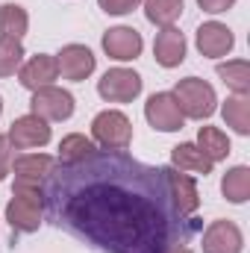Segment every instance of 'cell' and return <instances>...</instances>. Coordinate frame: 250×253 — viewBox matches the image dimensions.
Here are the masks:
<instances>
[{
	"mask_svg": "<svg viewBox=\"0 0 250 253\" xmlns=\"http://www.w3.org/2000/svg\"><path fill=\"white\" fill-rule=\"evenodd\" d=\"M50 209L77 236L106 253H165L186 242L183 215L171 203L162 168L141 165L124 150L91 153L47 177Z\"/></svg>",
	"mask_w": 250,
	"mask_h": 253,
	"instance_id": "1",
	"label": "cell"
},
{
	"mask_svg": "<svg viewBox=\"0 0 250 253\" xmlns=\"http://www.w3.org/2000/svg\"><path fill=\"white\" fill-rule=\"evenodd\" d=\"M44 215V189H12V200L6 203V221L18 233H36Z\"/></svg>",
	"mask_w": 250,
	"mask_h": 253,
	"instance_id": "2",
	"label": "cell"
},
{
	"mask_svg": "<svg viewBox=\"0 0 250 253\" xmlns=\"http://www.w3.org/2000/svg\"><path fill=\"white\" fill-rule=\"evenodd\" d=\"M174 97H177L183 115H186V118H194V121H203V118H209V115L218 109L215 88H212L206 80H200V77H186V80H180L177 88H174Z\"/></svg>",
	"mask_w": 250,
	"mask_h": 253,
	"instance_id": "3",
	"label": "cell"
},
{
	"mask_svg": "<svg viewBox=\"0 0 250 253\" xmlns=\"http://www.w3.org/2000/svg\"><path fill=\"white\" fill-rule=\"evenodd\" d=\"M91 138L103 150H126L132 141V121L118 109L97 112L91 121Z\"/></svg>",
	"mask_w": 250,
	"mask_h": 253,
	"instance_id": "4",
	"label": "cell"
},
{
	"mask_svg": "<svg viewBox=\"0 0 250 253\" xmlns=\"http://www.w3.org/2000/svg\"><path fill=\"white\" fill-rule=\"evenodd\" d=\"M30 112L39 115L42 121H68L74 115V94L65 91L59 85H44V88H36L33 91V100H30Z\"/></svg>",
	"mask_w": 250,
	"mask_h": 253,
	"instance_id": "5",
	"label": "cell"
},
{
	"mask_svg": "<svg viewBox=\"0 0 250 253\" xmlns=\"http://www.w3.org/2000/svg\"><path fill=\"white\" fill-rule=\"evenodd\" d=\"M144 118H147V124L153 126V129H159V132H177V129H183V121H186V115H183L174 91H156V94H150L147 103H144Z\"/></svg>",
	"mask_w": 250,
	"mask_h": 253,
	"instance_id": "6",
	"label": "cell"
},
{
	"mask_svg": "<svg viewBox=\"0 0 250 253\" xmlns=\"http://www.w3.org/2000/svg\"><path fill=\"white\" fill-rule=\"evenodd\" d=\"M97 94L109 103H129L141 94V77L129 68H112L97 80Z\"/></svg>",
	"mask_w": 250,
	"mask_h": 253,
	"instance_id": "7",
	"label": "cell"
},
{
	"mask_svg": "<svg viewBox=\"0 0 250 253\" xmlns=\"http://www.w3.org/2000/svg\"><path fill=\"white\" fill-rule=\"evenodd\" d=\"M12 171H15V186L12 189H44L47 177L56 171V159L47 156V153H24L12 162Z\"/></svg>",
	"mask_w": 250,
	"mask_h": 253,
	"instance_id": "8",
	"label": "cell"
},
{
	"mask_svg": "<svg viewBox=\"0 0 250 253\" xmlns=\"http://www.w3.org/2000/svg\"><path fill=\"white\" fill-rule=\"evenodd\" d=\"M9 144L18 147V150H33V147H44L50 141V124L42 121L39 115H21L15 118L9 126Z\"/></svg>",
	"mask_w": 250,
	"mask_h": 253,
	"instance_id": "9",
	"label": "cell"
},
{
	"mask_svg": "<svg viewBox=\"0 0 250 253\" xmlns=\"http://www.w3.org/2000/svg\"><path fill=\"white\" fill-rule=\"evenodd\" d=\"M194 44H197V50H200L203 56H209V59H221V56H227V53L233 50L236 36H233V30H230L227 24L206 21V24L197 27V33H194Z\"/></svg>",
	"mask_w": 250,
	"mask_h": 253,
	"instance_id": "10",
	"label": "cell"
},
{
	"mask_svg": "<svg viewBox=\"0 0 250 253\" xmlns=\"http://www.w3.org/2000/svg\"><path fill=\"white\" fill-rule=\"evenodd\" d=\"M245 248V236L239 230V224L218 218L203 230V253H242Z\"/></svg>",
	"mask_w": 250,
	"mask_h": 253,
	"instance_id": "11",
	"label": "cell"
},
{
	"mask_svg": "<svg viewBox=\"0 0 250 253\" xmlns=\"http://www.w3.org/2000/svg\"><path fill=\"white\" fill-rule=\"evenodd\" d=\"M141 47H144V39L132 27H112V30L103 33V50H106L109 59L132 62V59L141 56Z\"/></svg>",
	"mask_w": 250,
	"mask_h": 253,
	"instance_id": "12",
	"label": "cell"
},
{
	"mask_svg": "<svg viewBox=\"0 0 250 253\" xmlns=\"http://www.w3.org/2000/svg\"><path fill=\"white\" fill-rule=\"evenodd\" d=\"M56 65H59V74L71 83H83L85 77L94 74V53L85 47V44H65L62 50L56 53Z\"/></svg>",
	"mask_w": 250,
	"mask_h": 253,
	"instance_id": "13",
	"label": "cell"
},
{
	"mask_svg": "<svg viewBox=\"0 0 250 253\" xmlns=\"http://www.w3.org/2000/svg\"><path fill=\"white\" fill-rule=\"evenodd\" d=\"M162 174H165V183H168V191H171L174 209H177L183 218L194 215L197 206H200V194H197L194 180H191L188 174H183V171H177V168H162Z\"/></svg>",
	"mask_w": 250,
	"mask_h": 253,
	"instance_id": "14",
	"label": "cell"
},
{
	"mask_svg": "<svg viewBox=\"0 0 250 253\" xmlns=\"http://www.w3.org/2000/svg\"><path fill=\"white\" fill-rule=\"evenodd\" d=\"M59 77V65H56V56H47V53H39L33 59L18 68V80L24 88L36 91V88H44V85H53V80Z\"/></svg>",
	"mask_w": 250,
	"mask_h": 253,
	"instance_id": "15",
	"label": "cell"
},
{
	"mask_svg": "<svg viewBox=\"0 0 250 253\" xmlns=\"http://www.w3.org/2000/svg\"><path fill=\"white\" fill-rule=\"evenodd\" d=\"M153 56L162 68H177L186 62V36L174 27H165L153 42Z\"/></svg>",
	"mask_w": 250,
	"mask_h": 253,
	"instance_id": "16",
	"label": "cell"
},
{
	"mask_svg": "<svg viewBox=\"0 0 250 253\" xmlns=\"http://www.w3.org/2000/svg\"><path fill=\"white\" fill-rule=\"evenodd\" d=\"M30 15L18 3H3L0 6V42H21L27 36Z\"/></svg>",
	"mask_w": 250,
	"mask_h": 253,
	"instance_id": "17",
	"label": "cell"
},
{
	"mask_svg": "<svg viewBox=\"0 0 250 253\" xmlns=\"http://www.w3.org/2000/svg\"><path fill=\"white\" fill-rule=\"evenodd\" d=\"M171 162H174V168L177 171H191V174H212V159H206L203 156V150L197 147V144H191V141H183V144H177L174 150H171Z\"/></svg>",
	"mask_w": 250,
	"mask_h": 253,
	"instance_id": "18",
	"label": "cell"
},
{
	"mask_svg": "<svg viewBox=\"0 0 250 253\" xmlns=\"http://www.w3.org/2000/svg\"><path fill=\"white\" fill-rule=\"evenodd\" d=\"M221 115H224L227 126H233L239 135H248L250 132V97L248 94H233V97H227L224 106H221Z\"/></svg>",
	"mask_w": 250,
	"mask_h": 253,
	"instance_id": "19",
	"label": "cell"
},
{
	"mask_svg": "<svg viewBox=\"0 0 250 253\" xmlns=\"http://www.w3.org/2000/svg\"><path fill=\"white\" fill-rule=\"evenodd\" d=\"M197 147H200L203 156L212 159V162H221V159L230 156V138H227V132L218 129V126H200V132H197Z\"/></svg>",
	"mask_w": 250,
	"mask_h": 253,
	"instance_id": "20",
	"label": "cell"
},
{
	"mask_svg": "<svg viewBox=\"0 0 250 253\" xmlns=\"http://www.w3.org/2000/svg\"><path fill=\"white\" fill-rule=\"evenodd\" d=\"M183 6H186V0H144V15L150 24L165 30V27H174L180 21Z\"/></svg>",
	"mask_w": 250,
	"mask_h": 253,
	"instance_id": "21",
	"label": "cell"
},
{
	"mask_svg": "<svg viewBox=\"0 0 250 253\" xmlns=\"http://www.w3.org/2000/svg\"><path fill=\"white\" fill-rule=\"evenodd\" d=\"M221 194L230 203H245L250 197V168L248 165H236L224 174L221 180Z\"/></svg>",
	"mask_w": 250,
	"mask_h": 253,
	"instance_id": "22",
	"label": "cell"
},
{
	"mask_svg": "<svg viewBox=\"0 0 250 253\" xmlns=\"http://www.w3.org/2000/svg\"><path fill=\"white\" fill-rule=\"evenodd\" d=\"M91 153H97V150H94V141L85 138L83 132H71V135H65L62 141H59V162H62V165L85 162Z\"/></svg>",
	"mask_w": 250,
	"mask_h": 253,
	"instance_id": "23",
	"label": "cell"
},
{
	"mask_svg": "<svg viewBox=\"0 0 250 253\" xmlns=\"http://www.w3.org/2000/svg\"><path fill=\"white\" fill-rule=\"evenodd\" d=\"M218 77L224 80L227 88H233V94H250V65H248V59L221 62L218 65Z\"/></svg>",
	"mask_w": 250,
	"mask_h": 253,
	"instance_id": "24",
	"label": "cell"
},
{
	"mask_svg": "<svg viewBox=\"0 0 250 253\" xmlns=\"http://www.w3.org/2000/svg\"><path fill=\"white\" fill-rule=\"evenodd\" d=\"M24 62L21 42H0V77H12Z\"/></svg>",
	"mask_w": 250,
	"mask_h": 253,
	"instance_id": "25",
	"label": "cell"
},
{
	"mask_svg": "<svg viewBox=\"0 0 250 253\" xmlns=\"http://www.w3.org/2000/svg\"><path fill=\"white\" fill-rule=\"evenodd\" d=\"M100 3V9L106 12V15H126V12H132L141 0H97Z\"/></svg>",
	"mask_w": 250,
	"mask_h": 253,
	"instance_id": "26",
	"label": "cell"
},
{
	"mask_svg": "<svg viewBox=\"0 0 250 253\" xmlns=\"http://www.w3.org/2000/svg\"><path fill=\"white\" fill-rule=\"evenodd\" d=\"M9 171H12V144L6 135H0V180H6Z\"/></svg>",
	"mask_w": 250,
	"mask_h": 253,
	"instance_id": "27",
	"label": "cell"
},
{
	"mask_svg": "<svg viewBox=\"0 0 250 253\" xmlns=\"http://www.w3.org/2000/svg\"><path fill=\"white\" fill-rule=\"evenodd\" d=\"M197 6H200L203 12H209V15H221V12L233 9L236 0H197Z\"/></svg>",
	"mask_w": 250,
	"mask_h": 253,
	"instance_id": "28",
	"label": "cell"
},
{
	"mask_svg": "<svg viewBox=\"0 0 250 253\" xmlns=\"http://www.w3.org/2000/svg\"><path fill=\"white\" fill-rule=\"evenodd\" d=\"M165 253H191V248H188L186 242H180V245H174V248H168Z\"/></svg>",
	"mask_w": 250,
	"mask_h": 253,
	"instance_id": "29",
	"label": "cell"
},
{
	"mask_svg": "<svg viewBox=\"0 0 250 253\" xmlns=\"http://www.w3.org/2000/svg\"><path fill=\"white\" fill-rule=\"evenodd\" d=\"M0 115H3V97H0Z\"/></svg>",
	"mask_w": 250,
	"mask_h": 253,
	"instance_id": "30",
	"label": "cell"
}]
</instances>
